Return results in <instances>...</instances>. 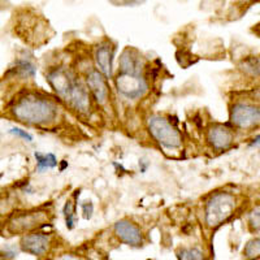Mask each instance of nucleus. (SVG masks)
Listing matches in <instances>:
<instances>
[{"instance_id": "obj_5", "label": "nucleus", "mask_w": 260, "mask_h": 260, "mask_svg": "<svg viewBox=\"0 0 260 260\" xmlns=\"http://www.w3.org/2000/svg\"><path fill=\"white\" fill-rule=\"evenodd\" d=\"M260 120L259 107L248 103H236L231 111V121L234 126L247 130L256 126Z\"/></svg>"}, {"instance_id": "obj_9", "label": "nucleus", "mask_w": 260, "mask_h": 260, "mask_svg": "<svg viewBox=\"0 0 260 260\" xmlns=\"http://www.w3.org/2000/svg\"><path fill=\"white\" fill-rule=\"evenodd\" d=\"M47 81L52 86V89L57 92V95L67 101L69 92L76 82V78L64 69H55L48 73Z\"/></svg>"}, {"instance_id": "obj_2", "label": "nucleus", "mask_w": 260, "mask_h": 260, "mask_svg": "<svg viewBox=\"0 0 260 260\" xmlns=\"http://www.w3.org/2000/svg\"><path fill=\"white\" fill-rule=\"evenodd\" d=\"M237 199L232 192H215L206 203V224L216 228L224 224L234 213Z\"/></svg>"}, {"instance_id": "obj_10", "label": "nucleus", "mask_w": 260, "mask_h": 260, "mask_svg": "<svg viewBox=\"0 0 260 260\" xmlns=\"http://www.w3.org/2000/svg\"><path fill=\"white\" fill-rule=\"evenodd\" d=\"M94 59L98 72H101L106 80H111L113 77V47L110 42H104L96 48Z\"/></svg>"}, {"instance_id": "obj_6", "label": "nucleus", "mask_w": 260, "mask_h": 260, "mask_svg": "<svg viewBox=\"0 0 260 260\" xmlns=\"http://www.w3.org/2000/svg\"><path fill=\"white\" fill-rule=\"evenodd\" d=\"M48 221V215L45 211H34L17 215L12 221L9 222V231L12 233H25L32 231L36 228L42 226Z\"/></svg>"}, {"instance_id": "obj_3", "label": "nucleus", "mask_w": 260, "mask_h": 260, "mask_svg": "<svg viewBox=\"0 0 260 260\" xmlns=\"http://www.w3.org/2000/svg\"><path fill=\"white\" fill-rule=\"evenodd\" d=\"M148 132L161 147L177 150L182 146V136L175 125L159 115L150 116L147 120Z\"/></svg>"}, {"instance_id": "obj_12", "label": "nucleus", "mask_w": 260, "mask_h": 260, "mask_svg": "<svg viewBox=\"0 0 260 260\" xmlns=\"http://www.w3.org/2000/svg\"><path fill=\"white\" fill-rule=\"evenodd\" d=\"M207 141L215 150H226L234 141V134L224 125H213L207 133Z\"/></svg>"}, {"instance_id": "obj_19", "label": "nucleus", "mask_w": 260, "mask_h": 260, "mask_svg": "<svg viewBox=\"0 0 260 260\" xmlns=\"http://www.w3.org/2000/svg\"><path fill=\"white\" fill-rule=\"evenodd\" d=\"M9 133L13 134V136H16V137H18V138L25 139V141H27V142H31L32 141V136L31 134L27 133L26 130L18 129V127H12V129L9 130Z\"/></svg>"}, {"instance_id": "obj_21", "label": "nucleus", "mask_w": 260, "mask_h": 260, "mask_svg": "<svg viewBox=\"0 0 260 260\" xmlns=\"http://www.w3.org/2000/svg\"><path fill=\"white\" fill-rule=\"evenodd\" d=\"M255 215H252V219L251 221H250V224H251L252 229H259V208H256V212H254Z\"/></svg>"}, {"instance_id": "obj_15", "label": "nucleus", "mask_w": 260, "mask_h": 260, "mask_svg": "<svg viewBox=\"0 0 260 260\" xmlns=\"http://www.w3.org/2000/svg\"><path fill=\"white\" fill-rule=\"evenodd\" d=\"M37 159V169L41 173H43L47 169H53L57 167V159L53 154H42V152H36L34 154Z\"/></svg>"}, {"instance_id": "obj_8", "label": "nucleus", "mask_w": 260, "mask_h": 260, "mask_svg": "<svg viewBox=\"0 0 260 260\" xmlns=\"http://www.w3.org/2000/svg\"><path fill=\"white\" fill-rule=\"evenodd\" d=\"M116 237L121 242L126 243L133 247H139L143 243V234L138 226L133 221L127 219H122L117 221L113 226Z\"/></svg>"}, {"instance_id": "obj_13", "label": "nucleus", "mask_w": 260, "mask_h": 260, "mask_svg": "<svg viewBox=\"0 0 260 260\" xmlns=\"http://www.w3.org/2000/svg\"><path fill=\"white\" fill-rule=\"evenodd\" d=\"M67 102H69L73 106L74 110H77L78 112L85 113L90 110L89 92H87L85 86L78 82L77 80H76L71 92H69Z\"/></svg>"}, {"instance_id": "obj_14", "label": "nucleus", "mask_w": 260, "mask_h": 260, "mask_svg": "<svg viewBox=\"0 0 260 260\" xmlns=\"http://www.w3.org/2000/svg\"><path fill=\"white\" fill-rule=\"evenodd\" d=\"M142 59L137 55L136 51L125 50L120 57V73L142 74Z\"/></svg>"}, {"instance_id": "obj_18", "label": "nucleus", "mask_w": 260, "mask_h": 260, "mask_svg": "<svg viewBox=\"0 0 260 260\" xmlns=\"http://www.w3.org/2000/svg\"><path fill=\"white\" fill-rule=\"evenodd\" d=\"M64 216H65V222H67V226L69 229H72L74 225V213H73V206H72V202H67L64 206Z\"/></svg>"}, {"instance_id": "obj_1", "label": "nucleus", "mask_w": 260, "mask_h": 260, "mask_svg": "<svg viewBox=\"0 0 260 260\" xmlns=\"http://www.w3.org/2000/svg\"><path fill=\"white\" fill-rule=\"evenodd\" d=\"M57 106L50 99L27 95L13 106L12 115L18 121L30 125H46L56 120Z\"/></svg>"}, {"instance_id": "obj_4", "label": "nucleus", "mask_w": 260, "mask_h": 260, "mask_svg": "<svg viewBox=\"0 0 260 260\" xmlns=\"http://www.w3.org/2000/svg\"><path fill=\"white\" fill-rule=\"evenodd\" d=\"M115 82L117 91L130 101L141 99L148 91L147 80L143 77V74L118 73Z\"/></svg>"}, {"instance_id": "obj_17", "label": "nucleus", "mask_w": 260, "mask_h": 260, "mask_svg": "<svg viewBox=\"0 0 260 260\" xmlns=\"http://www.w3.org/2000/svg\"><path fill=\"white\" fill-rule=\"evenodd\" d=\"M260 254V241L259 238H254V240L248 241L245 246V250H243V255L247 260H255L259 257Z\"/></svg>"}, {"instance_id": "obj_16", "label": "nucleus", "mask_w": 260, "mask_h": 260, "mask_svg": "<svg viewBox=\"0 0 260 260\" xmlns=\"http://www.w3.org/2000/svg\"><path fill=\"white\" fill-rule=\"evenodd\" d=\"M178 260H204V254L199 247L181 248L177 251Z\"/></svg>"}, {"instance_id": "obj_7", "label": "nucleus", "mask_w": 260, "mask_h": 260, "mask_svg": "<svg viewBox=\"0 0 260 260\" xmlns=\"http://www.w3.org/2000/svg\"><path fill=\"white\" fill-rule=\"evenodd\" d=\"M51 236L45 233L26 234L21 238L20 247L24 252L31 254L34 256H43L48 252L51 247Z\"/></svg>"}, {"instance_id": "obj_11", "label": "nucleus", "mask_w": 260, "mask_h": 260, "mask_svg": "<svg viewBox=\"0 0 260 260\" xmlns=\"http://www.w3.org/2000/svg\"><path fill=\"white\" fill-rule=\"evenodd\" d=\"M86 82H87V87L90 91L94 95L95 101L99 104H106L110 98V89L107 85V80L101 72L92 71L87 74L86 77Z\"/></svg>"}, {"instance_id": "obj_20", "label": "nucleus", "mask_w": 260, "mask_h": 260, "mask_svg": "<svg viewBox=\"0 0 260 260\" xmlns=\"http://www.w3.org/2000/svg\"><path fill=\"white\" fill-rule=\"evenodd\" d=\"M82 210H83V217L86 220L91 219L92 212H94V206H92L91 202H85L82 203Z\"/></svg>"}]
</instances>
